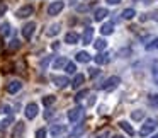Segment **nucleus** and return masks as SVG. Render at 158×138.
<instances>
[{
  "label": "nucleus",
  "instance_id": "f257e3e1",
  "mask_svg": "<svg viewBox=\"0 0 158 138\" xmlns=\"http://www.w3.org/2000/svg\"><path fill=\"white\" fill-rule=\"evenodd\" d=\"M155 128H156V119L150 118V119H146V121H144V124L141 126L139 135H141V136H146V135L153 133V130H155Z\"/></svg>",
  "mask_w": 158,
  "mask_h": 138
},
{
  "label": "nucleus",
  "instance_id": "f03ea898",
  "mask_svg": "<svg viewBox=\"0 0 158 138\" xmlns=\"http://www.w3.org/2000/svg\"><path fill=\"white\" fill-rule=\"evenodd\" d=\"M121 84V79L117 75H112V77H109V79L106 80V82L100 85V89H104V90H112V89H116L117 85Z\"/></svg>",
  "mask_w": 158,
  "mask_h": 138
},
{
  "label": "nucleus",
  "instance_id": "7ed1b4c3",
  "mask_svg": "<svg viewBox=\"0 0 158 138\" xmlns=\"http://www.w3.org/2000/svg\"><path fill=\"white\" fill-rule=\"evenodd\" d=\"M83 116V107L77 106L73 107V109L68 111V121L70 123H77V121H80V118Z\"/></svg>",
  "mask_w": 158,
  "mask_h": 138
},
{
  "label": "nucleus",
  "instance_id": "20e7f679",
  "mask_svg": "<svg viewBox=\"0 0 158 138\" xmlns=\"http://www.w3.org/2000/svg\"><path fill=\"white\" fill-rule=\"evenodd\" d=\"M65 9V2H61V0H56V2H51L48 7V14L49 15H58L60 12Z\"/></svg>",
  "mask_w": 158,
  "mask_h": 138
},
{
  "label": "nucleus",
  "instance_id": "39448f33",
  "mask_svg": "<svg viewBox=\"0 0 158 138\" xmlns=\"http://www.w3.org/2000/svg\"><path fill=\"white\" fill-rule=\"evenodd\" d=\"M38 113H39V107H38V104H34V102L27 104L26 109H24V114H26L27 119H34V118L38 116Z\"/></svg>",
  "mask_w": 158,
  "mask_h": 138
},
{
  "label": "nucleus",
  "instance_id": "423d86ee",
  "mask_svg": "<svg viewBox=\"0 0 158 138\" xmlns=\"http://www.w3.org/2000/svg\"><path fill=\"white\" fill-rule=\"evenodd\" d=\"M32 12H34V9H32V5H22L21 9H19L17 12H15V15H17L19 19H24V17H29V15L32 14Z\"/></svg>",
  "mask_w": 158,
  "mask_h": 138
},
{
  "label": "nucleus",
  "instance_id": "0eeeda50",
  "mask_svg": "<svg viewBox=\"0 0 158 138\" xmlns=\"http://www.w3.org/2000/svg\"><path fill=\"white\" fill-rule=\"evenodd\" d=\"M51 82L55 84L56 87L63 89V87H66V85L70 84V80L66 79V77H63V75H53V77H51Z\"/></svg>",
  "mask_w": 158,
  "mask_h": 138
},
{
  "label": "nucleus",
  "instance_id": "6e6552de",
  "mask_svg": "<svg viewBox=\"0 0 158 138\" xmlns=\"http://www.w3.org/2000/svg\"><path fill=\"white\" fill-rule=\"evenodd\" d=\"M34 29H36V24H34V22H27V24L22 28V36H24L26 39H31L32 34H34Z\"/></svg>",
  "mask_w": 158,
  "mask_h": 138
},
{
  "label": "nucleus",
  "instance_id": "1a4fd4ad",
  "mask_svg": "<svg viewBox=\"0 0 158 138\" xmlns=\"http://www.w3.org/2000/svg\"><path fill=\"white\" fill-rule=\"evenodd\" d=\"M22 89V82L21 80H12V82L7 84V92L9 94H15Z\"/></svg>",
  "mask_w": 158,
  "mask_h": 138
},
{
  "label": "nucleus",
  "instance_id": "9d476101",
  "mask_svg": "<svg viewBox=\"0 0 158 138\" xmlns=\"http://www.w3.org/2000/svg\"><path fill=\"white\" fill-rule=\"evenodd\" d=\"M49 133H51L53 136H60V135L66 133V126L65 124H53L51 130H49Z\"/></svg>",
  "mask_w": 158,
  "mask_h": 138
},
{
  "label": "nucleus",
  "instance_id": "9b49d317",
  "mask_svg": "<svg viewBox=\"0 0 158 138\" xmlns=\"http://www.w3.org/2000/svg\"><path fill=\"white\" fill-rule=\"evenodd\" d=\"M92 38H94V29L92 28H87L85 31H83V34H82L83 45H90V43H92Z\"/></svg>",
  "mask_w": 158,
  "mask_h": 138
},
{
  "label": "nucleus",
  "instance_id": "f8f14e48",
  "mask_svg": "<svg viewBox=\"0 0 158 138\" xmlns=\"http://www.w3.org/2000/svg\"><path fill=\"white\" fill-rule=\"evenodd\" d=\"M83 82H85V75H82V73H77L75 79H73V82H72V87H73V89H80Z\"/></svg>",
  "mask_w": 158,
  "mask_h": 138
},
{
  "label": "nucleus",
  "instance_id": "ddd939ff",
  "mask_svg": "<svg viewBox=\"0 0 158 138\" xmlns=\"http://www.w3.org/2000/svg\"><path fill=\"white\" fill-rule=\"evenodd\" d=\"M65 43H68V45H77V43H78V34H77V32H66Z\"/></svg>",
  "mask_w": 158,
  "mask_h": 138
},
{
  "label": "nucleus",
  "instance_id": "4468645a",
  "mask_svg": "<svg viewBox=\"0 0 158 138\" xmlns=\"http://www.w3.org/2000/svg\"><path fill=\"white\" fill-rule=\"evenodd\" d=\"M24 130H26V124L22 123V121H19V123H15V128H14V131H12V135H14L15 138H19L24 133Z\"/></svg>",
  "mask_w": 158,
  "mask_h": 138
},
{
  "label": "nucleus",
  "instance_id": "2eb2a0df",
  "mask_svg": "<svg viewBox=\"0 0 158 138\" xmlns=\"http://www.w3.org/2000/svg\"><path fill=\"white\" fill-rule=\"evenodd\" d=\"M75 58H77V62H80V63H89L90 62V55L87 51H78L75 55Z\"/></svg>",
  "mask_w": 158,
  "mask_h": 138
},
{
  "label": "nucleus",
  "instance_id": "dca6fc26",
  "mask_svg": "<svg viewBox=\"0 0 158 138\" xmlns=\"http://www.w3.org/2000/svg\"><path fill=\"white\" fill-rule=\"evenodd\" d=\"M112 31H114V24L112 22H106V24L100 28V32H102L104 36H109V34H112Z\"/></svg>",
  "mask_w": 158,
  "mask_h": 138
},
{
  "label": "nucleus",
  "instance_id": "f3484780",
  "mask_svg": "<svg viewBox=\"0 0 158 138\" xmlns=\"http://www.w3.org/2000/svg\"><path fill=\"white\" fill-rule=\"evenodd\" d=\"M66 63H68V62H66V58H63V56H58V58L53 62V68H55V70H60V68H63Z\"/></svg>",
  "mask_w": 158,
  "mask_h": 138
},
{
  "label": "nucleus",
  "instance_id": "a211bd4d",
  "mask_svg": "<svg viewBox=\"0 0 158 138\" xmlns=\"http://www.w3.org/2000/svg\"><path fill=\"white\" fill-rule=\"evenodd\" d=\"M106 15H109V11H107V9H97L95 14H94V19H95V21H102Z\"/></svg>",
  "mask_w": 158,
  "mask_h": 138
},
{
  "label": "nucleus",
  "instance_id": "6ab92c4d",
  "mask_svg": "<svg viewBox=\"0 0 158 138\" xmlns=\"http://www.w3.org/2000/svg\"><path fill=\"white\" fill-rule=\"evenodd\" d=\"M94 60H95L97 65H104V63L109 62V55H106V53H99V55H97Z\"/></svg>",
  "mask_w": 158,
  "mask_h": 138
},
{
  "label": "nucleus",
  "instance_id": "aec40b11",
  "mask_svg": "<svg viewBox=\"0 0 158 138\" xmlns=\"http://www.w3.org/2000/svg\"><path fill=\"white\" fill-rule=\"evenodd\" d=\"M119 126L123 128V130L126 131L127 135H134V130H133V126H131V124L127 123V121H119Z\"/></svg>",
  "mask_w": 158,
  "mask_h": 138
},
{
  "label": "nucleus",
  "instance_id": "412c9836",
  "mask_svg": "<svg viewBox=\"0 0 158 138\" xmlns=\"http://www.w3.org/2000/svg\"><path fill=\"white\" fill-rule=\"evenodd\" d=\"M106 46H107L106 39H95V41H94V48H95L97 51H102V50H106Z\"/></svg>",
  "mask_w": 158,
  "mask_h": 138
},
{
  "label": "nucleus",
  "instance_id": "4be33fe9",
  "mask_svg": "<svg viewBox=\"0 0 158 138\" xmlns=\"http://www.w3.org/2000/svg\"><path fill=\"white\" fill-rule=\"evenodd\" d=\"M0 34L10 36V24H9V22H2V26H0Z\"/></svg>",
  "mask_w": 158,
  "mask_h": 138
},
{
  "label": "nucleus",
  "instance_id": "5701e85b",
  "mask_svg": "<svg viewBox=\"0 0 158 138\" xmlns=\"http://www.w3.org/2000/svg\"><path fill=\"white\" fill-rule=\"evenodd\" d=\"M121 15H123V19H127V21H129V19H133L134 15H136V11H134V9H124Z\"/></svg>",
  "mask_w": 158,
  "mask_h": 138
},
{
  "label": "nucleus",
  "instance_id": "b1692460",
  "mask_svg": "<svg viewBox=\"0 0 158 138\" xmlns=\"http://www.w3.org/2000/svg\"><path fill=\"white\" fill-rule=\"evenodd\" d=\"M58 32H60V24H53V26L48 28V32H46V34L48 36H56Z\"/></svg>",
  "mask_w": 158,
  "mask_h": 138
},
{
  "label": "nucleus",
  "instance_id": "393cba45",
  "mask_svg": "<svg viewBox=\"0 0 158 138\" xmlns=\"http://www.w3.org/2000/svg\"><path fill=\"white\" fill-rule=\"evenodd\" d=\"M131 118H133L134 121H141L144 118V111H133V113H131Z\"/></svg>",
  "mask_w": 158,
  "mask_h": 138
},
{
  "label": "nucleus",
  "instance_id": "a878e982",
  "mask_svg": "<svg viewBox=\"0 0 158 138\" xmlns=\"http://www.w3.org/2000/svg\"><path fill=\"white\" fill-rule=\"evenodd\" d=\"M55 101H56V97L55 96H44L43 97V104H44V106H51V104H55Z\"/></svg>",
  "mask_w": 158,
  "mask_h": 138
},
{
  "label": "nucleus",
  "instance_id": "bb28decb",
  "mask_svg": "<svg viewBox=\"0 0 158 138\" xmlns=\"http://www.w3.org/2000/svg\"><path fill=\"white\" fill-rule=\"evenodd\" d=\"M155 50H158V38H155L151 43L146 45V51H155Z\"/></svg>",
  "mask_w": 158,
  "mask_h": 138
},
{
  "label": "nucleus",
  "instance_id": "cd10ccee",
  "mask_svg": "<svg viewBox=\"0 0 158 138\" xmlns=\"http://www.w3.org/2000/svg\"><path fill=\"white\" fill-rule=\"evenodd\" d=\"M12 121H14V116L10 114V116H7L4 121H2V123H0V128H2V130H5V128H9V124H10Z\"/></svg>",
  "mask_w": 158,
  "mask_h": 138
},
{
  "label": "nucleus",
  "instance_id": "c85d7f7f",
  "mask_svg": "<svg viewBox=\"0 0 158 138\" xmlns=\"http://www.w3.org/2000/svg\"><path fill=\"white\" fill-rule=\"evenodd\" d=\"M65 70H66V73H75V72H77V67H75V63L68 62V63L65 65Z\"/></svg>",
  "mask_w": 158,
  "mask_h": 138
},
{
  "label": "nucleus",
  "instance_id": "c756f323",
  "mask_svg": "<svg viewBox=\"0 0 158 138\" xmlns=\"http://www.w3.org/2000/svg\"><path fill=\"white\" fill-rule=\"evenodd\" d=\"M87 94H89V90H87V89L80 90V92H78V94H77V96H75V102H80V101H82L83 97L87 96Z\"/></svg>",
  "mask_w": 158,
  "mask_h": 138
},
{
  "label": "nucleus",
  "instance_id": "7c9ffc66",
  "mask_svg": "<svg viewBox=\"0 0 158 138\" xmlns=\"http://www.w3.org/2000/svg\"><path fill=\"white\" fill-rule=\"evenodd\" d=\"M0 114H10V106H7V104L0 106Z\"/></svg>",
  "mask_w": 158,
  "mask_h": 138
},
{
  "label": "nucleus",
  "instance_id": "2f4dec72",
  "mask_svg": "<svg viewBox=\"0 0 158 138\" xmlns=\"http://www.w3.org/2000/svg\"><path fill=\"white\" fill-rule=\"evenodd\" d=\"M36 138H46V130L44 128H39V130L36 131Z\"/></svg>",
  "mask_w": 158,
  "mask_h": 138
},
{
  "label": "nucleus",
  "instance_id": "473e14b6",
  "mask_svg": "<svg viewBox=\"0 0 158 138\" xmlns=\"http://www.w3.org/2000/svg\"><path fill=\"white\" fill-rule=\"evenodd\" d=\"M19 46H21V43H19V41H17V39H14V41H12V43H10V50H17V48H19Z\"/></svg>",
  "mask_w": 158,
  "mask_h": 138
},
{
  "label": "nucleus",
  "instance_id": "72a5a7b5",
  "mask_svg": "<svg viewBox=\"0 0 158 138\" xmlns=\"http://www.w3.org/2000/svg\"><path fill=\"white\" fill-rule=\"evenodd\" d=\"M48 63H49V56H46V58L41 62V68H46V67H48Z\"/></svg>",
  "mask_w": 158,
  "mask_h": 138
},
{
  "label": "nucleus",
  "instance_id": "f704fd0d",
  "mask_svg": "<svg viewBox=\"0 0 158 138\" xmlns=\"http://www.w3.org/2000/svg\"><path fill=\"white\" fill-rule=\"evenodd\" d=\"M90 77H97V75H99V68H90Z\"/></svg>",
  "mask_w": 158,
  "mask_h": 138
},
{
  "label": "nucleus",
  "instance_id": "c9c22d12",
  "mask_svg": "<svg viewBox=\"0 0 158 138\" xmlns=\"http://www.w3.org/2000/svg\"><path fill=\"white\" fill-rule=\"evenodd\" d=\"M150 102L156 106V104H158V96H151V97H150Z\"/></svg>",
  "mask_w": 158,
  "mask_h": 138
},
{
  "label": "nucleus",
  "instance_id": "e433bc0d",
  "mask_svg": "<svg viewBox=\"0 0 158 138\" xmlns=\"http://www.w3.org/2000/svg\"><path fill=\"white\" fill-rule=\"evenodd\" d=\"M109 5H117V4H121V0H106Z\"/></svg>",
  "mask_w": 158,
  "mask_h": 138
},
{
  "label": "nucleus",
  "instance_id": "4c0bfd02",
  "mask_svg": "<svg viewBox=\"0 0 158 138\" xmlns=\"http://www.w3.org/2000/svg\"><path fill=\"white\" fill-rule=\"evenodd\" d=\"M5 11H7V7H5L4 4H0V15H2V14H5Z\"/></svg>",
  "mask_w": 158,
  "mask_h": 138
},
{
  "label": "nucleus",
  "instance_id": "58836bf2",
  "mask_svg": "<svg viewBox=\"0 0 158 138\" xmlns=\"http://www.w3.org/2000/svg\"><path fill=\"white\" fill-rule=\"evenodd\" d=\"M112 138H124V136H121V135H116V136H112Z\"/></svg>",
  "mask_w": 158,
  "mask_h": 138
},
{
  "label": "nucleus",
  "instance_id": "ea45409f",
  "mask_svg": "<svg viewBox=\"0 0 158 138\" xmlns=\"http://www.w3.org/2000/svg\"><path fill=\"white\" fill-rule=\"evenodd\" d=\"M151 138H158V135H155V136H151Z\"/></svg>",
  "mask_w": 158,
  "mask_h": 138
},
{
  "label": "nucleus",
  "instance_id": "a19ab883",
  "mask_svg": "<svg viewBox=\"0 0 158 138\" xmlns=\"http://www.w3.org/2000/svg\"><path fill=\"white\" fill-rule=\"evenodd\" d=\"M0 48H2V39H0Z\"/></svg>",
  "mask_w": 158,
  "mask_h": 138
},
{
  "label": "nucleus",
  "instance_id": "79ce46f5",
  "mask_svg": "<svg viewBox=\"0 0 158 138\" xmlns=\"http://www.w3.org/2000/svg\"><path fill=\"white\" fill-rule=\"evenodd\" d=\"M156 84H158V80H156Z\"/></svg>",
  "mask_w": 158,
  "mask_h": 138
}]
</instances>
